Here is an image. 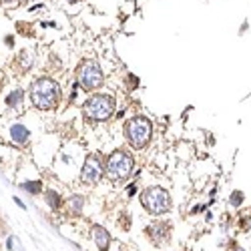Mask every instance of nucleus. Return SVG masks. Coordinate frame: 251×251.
<instances>
[{"instance_id": "6e6552de", "label": "nucleus", "mask_w": 251, "mask_h": 251, "mask_svg": "<svg viewBox=\"0 0 251 251\" xmlns=\"http://www.w3.org/2000/svg\"><path fill=\"white\" fill-rule=\"evenodd\" d=\"M6 135H8L10 143L16 145V147H26V145L30 143V137H32L30 129L26 127L25 123H20V121H12V123L8 125Z\"/></svg>"}, {"instance_id": "7ed1b4c3", "label": "nucleus", "mask_w": 251, "mask_h": 251, "mask_svg": "<svg viewBox=\"0 0 251 251\" xmlns=\"http://www.w3.org/2000/svg\"><path fill=\"white\" fill-rule=\"evenodd\" d=\"M115 111H117L115 97L104 93L91 95L85 100V104H82V117L89 123H107L115 117Z\"/></svg>"}, {"instance_id": "aec40b11", "label": "nucleus", "mask_w": 251, "mask_h": 251, "mask_svg": "<svg viewBox=\"0 0 251 251\" xmlns=\"http://www.w3.org/2000/svg\"><path fill=\"white\" fill-rule=\"evenodd\" d=\"M20 2V0H0V4H4V6H16Z\"/></svg>"}, {"instance_id": "ddd939ff", "label": "nucleus", "mask_w": 251, "mask_h": 251, "mask_svg": "<svg viewBox=\"0 0 251 251\" xmlns=\"http://www.w3.org/2000/svg\"><path fill=\"white\" fill-rule=\"evenodd\" d=\"M82 207H85V197L82 195H73L67 199V209L73 217H78L82 213Z\"/></svg>"}, {"instance_id": "20e7f679", "label": "nucleus", "mask_w": 251, "mask_h": 251, "mask_svg": "<svg viewBox=\"0 0 251 251\" xmlns=\"http://www.w3.org/2000/svg\"><path fill=\"white\" fill-rule=\"evenodd\" d=\"M133 171H135V157L125 149L113 151L104 161V175H107L111 183L127 181L133 175Z\"/></svg>"}, {"instance_id": "5701e85b", "label": "nucleus", "mask_w": 251, "mask_h": 251, "mask_svg": "<svg viewBox=\"0 0 251 251\" xmlns=\"http://www.w3.org/2000/svg\"><path fill=\"white\" fill-rule=\"evenodd\" d=\"M0 235H2V231H0Z\"/></svg>"}, {"instance_id": "9d476101", "label": "nucleus", "mask_w": 251, "mask_h": 251, "mask_svg": "<svg viewBox=\"0 0 251 251\" xmlns=\"http://www.w3.org/2000/svg\"><path fill=\"white\" fill-rule=\"evenodd\" d=\"M91 235H93V241H95V245H97V249H100V251H107L109 247H111V241H113V237H111V233L104 229L102 225H93L91 227Z\"/></svg>"}, {"instance_id": "4468645a", "label": "nucleus", "mask_w": 251, "mask_h": 251, "mask_svg": "<svg viewBox=\"0 0 251 251\" xmlns=\"http://www.w3.org/2000/svg\"><path fill=\"white\" fill-rule=\"evenodd\" d=\"M20 189L23 191H26L28 195H40L43 193V189H45V185H43V181H23L20 183Z\"/></svg>"}, {"instance_id": "6ab92c4d", "label": "nucleus", "mask_w": 251, "mask_h": 251, "mask_svg": "<svg viewBox=\"0 0 251 251\" xmlns=\"http://www.w3.org/2000/svg\"><path fill=\"white\" fill-rule=\"evenodd\" d=\"M4 45H6L8 49H14V36H12V34H8V36L4 38Z\"/></svg>"}, {"instance_id": "f03ea898", "label": "nucleus", "mask_w": 251, "mask_h": 251, "mask_svg": "<svg viewBox=\"0 0 251 251\" xmlns=\"http://www.w3.org/2000/svg\"><path fill=\"white\" fill-rule=\"evenodd\" d=\"M123 135H125V141H127L135 151H143L145 147H149V143L153 141V123L145 115H135L125 123Z\"/></svg>"}, {"instance_id": "9b49d317", "label": "nucleus", "mask_w": 251, "mask_h": 251, "mask_svg": "<svg viewBox=\"0 0 251 251\" xmlns=\"http://www.w3.org/2000/svg\"><path fill=\"white\" fill-rule=\"evenodd\" d=\"M23 104H25V91L16 87L12 89L6 97H4V107L12 113H18V111H23Z\"/></svg>"}, {"instance_id": "a211bd4d", "label": "nucleus", "mask_w": 251, "mask_h": 251, "mask_svg": "<svg viewBox=\"0 0 251 251\" xmlns=\"http://www.w3.org/2000/svg\"><path fill=\"white\" fill-rule=\"evenodd\" d=\"M135 193H137V183H131V185L127 187V197L131 199V197H133Z\"/></svg>"}, {"instance_id": "0eeeda50", "label": "nucleus", "mask_w": 251, "mask_h": 251, "mask_svg": "<svg viewBox=\"0 0 251 251\" xmlns=\"http://www.w3.org/2000/svg\"><path fill=\"white\" fill-rule=\"evenodd\" d=\"M104 175V163H102V155L93 151L85 157V161H82V167H80V183H85L89 187L97 185Z\"/></svg>"}, {"instance_id": "f8f14e48", "label": "nucleus", "mask_w": 251, "mask_h": 251, "mask_svg": "<svg viewBox=\"0 0 251 251\" xmlns=\"http://www.w3.org/2000/svg\"><path fill=\"white\" fill-rule=\"evenodd\" d=\"M45 203L49 205L50 211H58V209L62 207V203H65V199H62V195L54 189H47L45 191Z\"/></svg>"}, {"instance_id": "f257e3e1", "label": "nucleus", "mask_w": 251, "mask_h": 251, "mask_svg": "<svg viewBox=\"0 0 251 251\" xmlns=\"http://www.w3.org/2000/svg\"><path fill=\"white\" fill-rule=\"evenodd\" d=\"M28 99L30 104L38 111H54L60 104V87L58 82L50 76H38L30 82L28 87Z\"/></svg>"}, {"instance_id": "39448f33", "label": "nucleus", "mask_w": 251, "mask_h": 251, "mask_svg": "<svg viewBox=\"0 0 251 251\" xmlns=\"http://www.w3.org/2000/svg\"><path fill=\"white\" fill-rule=\"evenodd\" d=\"M141 205L149 215L161 217L171 211V195L167 189H163V187L153 185L141 193Z\"/></svg>"}, {"instance_id": "1a4fd4ad", "label": "nucleus", "mask_w": 251, "mask_h": 251, "mask_svg": "<svg viewBox=\"0 0 251 251\" xmlns=\"http://www.w3.org/2000/svg\"><path fill=\"white\" fill-rule=\"evenodd\" d=\"M147 235H149V239L153 241V245L161 247L163 243L169 241L171 225H169V223H165V221H161V223H153V225L147 227Z\"/></svg>"}, {"instance_id": "423d86ee", "label": "nucleus", "mask_w": 251, "mask_h": 251, "mask_svg": "<svg viewBox=\"0 0 251 251\" xmlns=\"http://www.w3.org/2000/svg\"><path fill=\"white\" fill-rule=\"evenodd\" d=\"M76 80L82 87V91L93 93V91H99L104 85V73H102V69H100V65L97 60H82L78 65Z\"/></svg>"}, {"instance_id": "f3484780", "label": "nucleus", "mask_w": 251, "mask_h": 251, "mask_svg": "<svg viewBox=\"0 0 251 251\" xmlns=\"http://www.w3.org/2000/svg\"><path fill=\"white\" fill-rule=\"evenodd\" d=\"M6 249H20V241H18L14 235H10V237L6 239Z\"/></svg>"}, {"instance_id": "dca6fc26", "label": "nucleus", "mask_w": 251, "mask_h": 251, "mask_svg": "<svg viewBox=\"0 0 251 251\" xmlns=\"http://www.w3.org/2000/svg\"><path fill=\"white\" fill-rule=\"evenodd\" d=\"M245 201V193L243 191H233L231 195H229V205L231 207H241Z\"/></svg>"}, {"instance_id": "2eb2a0df", "label": "nucleus", "mask_w": 251, "mask_h": 251, "mask_svg": "<svg viewBox=\"0 0 251 251\" xmlns=\"http://www.w3.org/2000/svg\"><path fill=\"white\" fill-rule=\"evenodd\" d=\"M16 62H18V67L23 69V71L32 69V62H34V52H30V50H23V52L18 54Z\"/></svg>"}, {"instance_id": "412c9836", "label": "nucleus", "mask_w": 251, "mask_h": 251, "mask_svg": "<svg viewBox=\"0 0 251 251\" xmlns=\"http://www.w3.org/2000/svg\"><path fill=\"white\" fill-rule=\"evenodd\" d=\"M14 203H16V205H18V207H23V209H26V205H25V203H23V201H20V199H18V197H14Z\"/></svg>"}, {"instance_id": "4be33fe9", "label": "nucleus", "mask_w": 251, "mask_h": 251, "mask_svg": "<svg viewBox=\"0 0 251 251\" xmlns=\"http://www.w3.org/2000/svg\"><path fill=\"white\" fill-rule=\"evenodd\" d=\"M67 2H69V4H78L80 0H67Z\"/></svg>"}]
</instances>
